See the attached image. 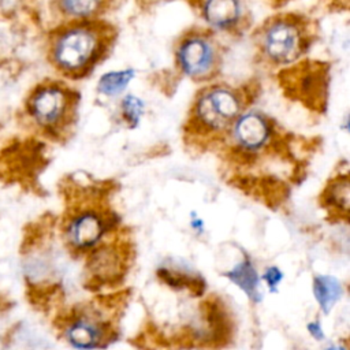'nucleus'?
I'll return each mask as SVG.
<instances>
[{"instance_id":"412c9836","label":"nucleus","mask_w":350,"mask_h":350,"mask_svg":"<svg viewBox=\"0 0 350 350\" xmlns=\"http://www.w3.org/2000/svg\"><path fill=\"white\" fill-rule=\"evenodd\" d=\"M324 350H346L343 346H329V347H325Z\"/></svg>"},{"instance_id":"6ab92c4d","label":"nucleus","mask_w":350,"mask_h":350,"mask_svg":"<svg viewBox=\"0 0 350 350\" xmlns=\"http://www.w3.org/2000/svg\"><path fill=\"white\" fill-rule=\"evenodd\" d=\"M262 279L265 280L267 286L269 287V291L273 293V291L278 290V286H279V283H280L282 279H283V273H282V271H279L276 267H269V268L264 272Z\"/></svg>"},{"instance_id":"0eeeda50","label":"nucleus","mask_w":350,"mask_h":350,"mask_svg":"<svg viewBox=\"0 0 350 350\" xmlns=\"http://www.w3.org/2000/svg\"><path fill=\"white\" fill-rule=\"evenodd\" d=\"M109 216L103 211L86 208L68 219L66 238L68 243L79 252L92 249L109 227Z\"/></svg>"},{"instance_id":"423d86ee","label":"nucleus","mask_w":350,"mask_h":350,"mask_svg":"<svg viewBox=\"0 0 350 350\" xmlns=\"http://www.w3.org/2000/svg\"><path fill=\"white\" fill-rule=\"evenodd\" d=\"M64 327L66 339L78 350L107 347L118 339V331L112 323L100 317L94 309L74 310L67 317Z\"/></svg>"},{"instance_id":"9b49d317","label":"nucleus","mask_w":350,"mask_h":350,"mask_svg":"<svg viewBox=\"0 0 350 350\" xmlns=\"http://www.w3.org/2000/svg\"><path fill=\"white\" fill-rule=\"evenodd\" d=\"M243 5L232 0H213L202 4V16L219 30H231L242 21Z\"/></svg>"},{"instance_id":"7ed1b4c3","label":"nucleus","mask_w":350,"mask_h":350,"mask_svg":"<svg viewBox=\"0 0 350 350\" xmlns=\"http://www.w3.org/2000/svg\"><path fill=\"white\" fill-rule=\"evenodd\" d=\"M242 113V98L231 88L209 86L196 97L189 116L194 133L215 134L227 131Z\"/></svg>"},{"instance_id":"aec40b11","label":"nucleus","mask_w":350,"mask_h":350,"mask_svg":"<svg viewBox=\"0 0 350 350\" xmlns=\"http://www.w3.org/2000/svg\"><path fill=\"white\" fill-rule=\"evenodd\" d=\"M306 328H308V332L310 334V336L314 339V340H323L324 339V331H323V328H321V324L319 323V321H310V323H308V325H306Z\"/></svg>"},{"instance_id":"6e6552de","label":"nucleus","mask_w":350,"mask_h":350,"mask_svg":"<svg viewBox=\"0 0 350 350\" xmlns=\"http://www.w3.org/2000/svg\"><path fill=\"white\" fill-rule=\"evenodd\" d=\"M202 317L205 327L196 329L198 345L221 349L232 342L234 323L219 299H208L202 304Z\"/></svg>"},{"instance_id":"dca6fc26","label":"nucleus","mask_w":350,"mask_h":350,"mask_svg":"<svg viewBox=\"0 0 350 350\" xmlns=\"http://www.w3.org/2000/svg\"><path fill=\"white\" fill-rule=\"evenodd\" d=\"M133 75H134L133 70L107 72L98 79V83H97L98 92L105 96H116L126 89Z\"/></svg>"},{"instance_id":"4468645a","label":"nucleus","mask_w":350,"mask_h":350,"mask_svg":"<svg viewBox=\"0 0 350 350\" xmlns=\"http://www.w3.org/2000/svg\"><path fill=\"white\" fill-rule=\"evenodd\" d=\"M323 204L329 209H340L345 216L349 211V176L347 174L334 178L327 185L321 197Z\"/></svg>"},{"instance_id":"f257e3e1","label":"nucleus","mask_w":350,"mask_h":350,"mask_svg":"<svg viewBox=\"0 0 350 350\" xmlns=\"http://www.w3.org/2000/svg\"><path fill=\"white\" fill-rule=\"evenodd\" d=\"M115 37L116 30L105 21L75 19L55 34L52 62L62 72L81 78L107 56Z\"/></svg>"},{"instance_id":"39448f33","label":"nucleus","mask_w":350,"mask_h":350,"mask_svg":"<svg viewBox=\"0 0 350 350\" xmlns=\"http://www.w3.org/2000/svg\"><path fill=\"white\" fill-rule=\"evenodd\" d=\"M176 64L189 78L208 81L216 75L221 63L219 42L211 31L196 30L185 33L176 44Z\"/></svg>"},{"instance_id":"f03ea898","label":"nucleus","mask_w":350,"mask_h":350,"mask_svg":"<svg viewBox=\"0 0 350 350\" xmlns=\"http://www.w3.org/2000/svg\"><path fill=\"white\" fill-rule=\"evenodd\" d=\"M305 18L283 14L265 22L258 33V46L262 56L273 64H290L309 48L310 37Z\"/></svg>"},{"instance_id":"9d476101","label":"nucleus","mask_w":350,"mask_h":350,"mask_svg":"<svg viewBox=\"0 0 350 350\" xmlns=\"http://www.w3.org/2000/svg\"><path fill=\"white\" fill-rule=\"evenodd\" d=\"M89 269L97 282L109 283L120 279L123 273V258L115 246L103 245L92 252Z\"/></svg>"},{"instance_id":"20e7f679","label":"nucleus","mask_w":350,"mask_h":350,"mask_svg":"<svg viewBox=\"0 0 350 350\" xmlns=\"http://www.w3.org/2000/svg\"><path fill=\"white\" fill-rule=\"evenodd\" d=\"M78 94L62 83L37 88L29 101V112L38 126L49 131H62L75 120Z\"/></svg>"},{"instance_id":"1a4fd4ad","label":"nucleus","mask_w":350,"mask_h":350,"mask_svg":"<svg viewBox=\"0 0 350 350\" xmlns=\"http://www.w3.org/2000/svg\"><path fill=\"white\" fill-rule=\"evenodd\" d=\"M234 137L238 145L247 150H258L262 148L271 137L269 122L258 112H246L235 120L232 126Z\"/></svg>"},{"instance_id":"ddd939ff","label":"nucleus","mask_w":350,"mask_h":350,"mask_svg":"<svg viewBox=\"0 0 350 350\" xmlns=\"http://www.w3.org/2000/svg\"><path fill=\"white\" fill-rule=\"evenodd\" d=\"M313 294L323 313L328 314L343 294L342 283L331 275H317L313 279Z\"/></svg>"},{"instance_id":"f8f14e48","label":"nucleus","mask_w":350,"mask_h":350,"mask_svg":"<svg viewBox=\"0 0 350 350\" xmlns=\"http://www.w3.org/2000/svg\"><path fill=\"white\" fill-rule=\"evenodd\" d=\"M234 284H237L252 301L260 302L261 294L258 291L260 287V278L250 262V260L246 257L239 264H237L231 271L224 273Z\"/></svg>"},{"instance_id":"2eb2a0df","label":"nucleus","mask_w":350,"mask_h":350,"mask_svg":"<svg viewBox=\"0 0 350 350\" xmlns=\"http://www.w3.org/2000/svg\"><path fill=\"white\" fill-rule=\"evenodd\" d=\"M157 275L163 279L164 283H167L168 286H171L176 290L186 288L187 291L193 293L194 295H201L205 291V283L197 275L187 273L183 271H172L168 268L159 269Z\"/></svg>"},{"instance_id":"f3484780","label":"nucleus","mask_w":350,"mask_h":350,"mask_svg":"<svg viewBox=\"0 0 350 350\" xmlns=\"http://www.w3.org/2000/svg\"><path fill=\"white\" fill-rule=\"evenodd\" d=\"M104 3L100 1H62L59 3V7L62 11L75 19H89L92 15H94Z\"/></svg>"},{"instance_id":"a211bd4d","label":"nucleus","mask_w":350,"mask_h":350,"mask_svg":"<svg viewBox=\"0 0 350 350\" xmlns=\"http://www.w3.org/2000/svg\"><path fill=\"white\" fill-rule=\"evenodd\" d=\"M120 108H122L123 119L131 127H134L139 122V118H141V113H142V108H144V103L138 97H135L133 94H127L122 100Z\"/></svg>"}]
</instances>
